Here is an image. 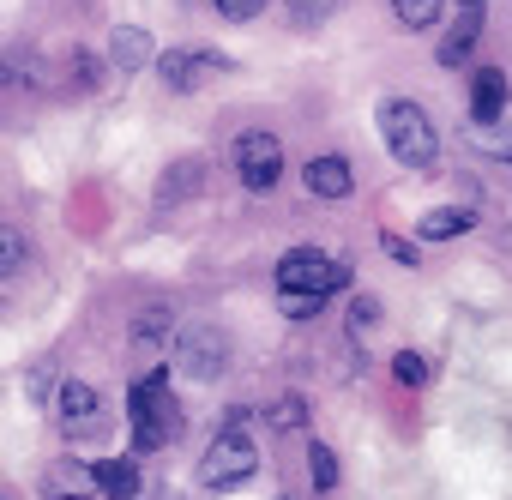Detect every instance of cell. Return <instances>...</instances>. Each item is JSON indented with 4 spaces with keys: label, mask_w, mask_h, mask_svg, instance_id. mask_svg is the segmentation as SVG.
Here are the masks:
<instances>
[{
    "label": "cell",
    "mask_w": 512,
    "mask_h": 500,
    "mask_svg": "<svg viewBox=\"0 0 512 500\" xmlns=\"http://www.w3.org/2000/svg\"><path fill=\"white\" fill-rule=\"evenodd\" d=\"M109 61H115L121 73H139V67L151 61V37H145L139 25H115V31H109Z\"/></svg>",
    "instance_id": "obj_12"
},
{
    "label": "cell",
    "mask_w": 512,
    "mask_h": 500,
    "mask_svg": "<svg viewBox=\"0 0 512 500\" xmlns=\"http://www.w3.org/2000/svg\"><path fill=\"white\" fill-rule=\"evenodd\" d=\"M127 416H133V440H139V452H157V446H169V440L181 434V404L169 398L163 374H145V380H133Z\"/></svg>",
    "instance_id": "obj_2"
},
{
    "label": "cell",
    "mask_w": 512,
    "mask_h": 500,
    "mask_svg": "<svg viewBox=\"0 0 512 500\" xmlns=\"http://www.w3.org/2000/svg\"><path fill=\"white\" fill-rule=\"evenodd\" d=\"M344 284H350V272L338 260H326L320 247H290L278 260V290H290V296H332Z\"/></svg>",
    "instance_id": "obj_4"
},
{
    "label": "cell",
    "mask_w": 512,
    "mask_h": 500,
    "mask_svg": "<svg viewBox=\"0 0 512 500\" xmlns=\"http://www.w3.org/2000/svg\"><path fill=\"white\" fill-rule=\"evenodd\" d=\"M470 223H476L470 205H434V211L416 223V235H422V241H452V235H470Z\"/></svg>",
    "instance_id": "obj_13"
},
{
    "label": "cell",
    "mask_w": 512,
    "mask_h": 500,
    "mask_svg": "<svg viewBox=\"0 0 512 500\" xmlns=\"http://www.w3.org/2000/svg\"><path fill=\"white\" fill-rule=\"evenodd\" d=\"M380 139H386V151H392L404 169H428L434 151H440L434 121H428L422 103H410V97H386V103H380Z\"/></svg>",
    "instance_id": "obj_1"
},
{
    "label": "cell",
    "mask_w": 512,
    "mask_h": 500,
    "mask_svg": "<svg viewBox=\"0 0 512 500\" xmlns=\"http://www.w3.org/2000/svg\"><path fill=\"white\" fill-rule=\"evenodd\" d=\"M0 500H13V494H7V488H0Z\"/></svg>",
    "instance_id": "obj_31"
},
{
    "label": "cell",
    "mask_w": 512,
    "mask_h": 500,
    "mask_svg": "<svg viewBox=\"0 0 512 500\" xmlns=\"http://www.w3.org/2000/svg\"><path fill=\"white\" fill-rule=\"evenodd\" d=\"M193 181H199V163L169 169V175H163V205H169V199H187V193H193Z\"/></svg>",
    "instance_id": "obj_22"
},
{
    "label": "cell",
    "mask_w": 512,
    "mask_h": 500,
    "mask_svg": "<svg viewBox=\"0 0 512 500\" xmlns=\"http://www.w3.org/2000/svg\"><path fill=\"white\" fill-rule=\"evenodd\" d=\"M223 67H229V61H223V55H211V49H169V55L157 61L163 85H169V91H181V97H187V91H199L205 79H217Z\"/></svg>",
    "instance_id": "obj_7"
},
{
    "label": "cell",
    "mask_w": 512,
    "mask_h": 500,
    "mask_svg": "<svg viewBox=\"0 0 512 500\" xmlns=\"http://www.w3.org/2000/svg\"><path fill=\"white\" fill-rule=\"evenodd\" d=\"M253 470H260V446H253L241 428H223V434L205 446V458H199V482H205V488H241Z\"/></svg>",
    "instance_id": "obj_3"
},
{
    "label": "cell",
    "mask_w": 512,
    "mask_h": 500,
    "mask_svg": "<svg viewBox=\"0 0 512 500\" xmlns=\"http://www.w3.org/2000/svg\"><path fill=\"white\" fill-rule=\"evenodd\" d=\"M97 410H103V398H97L91 380H61V422H67V434H85L97 422Z\"/></svg>",
    "instance_id": "obj_9"
},
{
    "label": "cell",
    "mask_w": 512,
    "mask_h": 500,
    "mask_svg": "<svg viewBox=\"0 0 512 500\" xmlns=\"http://www.w3.org/2000/svg\"><path fill=\"white\" fill-rule=\"evenodd\" d=\"M43 494H49V500H91V494H97V476H91L85 464H73V458H55L49 476H43Z\"/></svg>",
    "instance_id": "obj_10"
},
{
    "label": "cell",
    "mask_w": 512,
    "mask_h": 500,
    "mask_svg": "<svg viewBox=\"0 0 512 500\" xmlns=\"http://www.w3.org/2000/svg\"><path fill=\"white\" fill-rule=\"evenodd\" d=\"M338 7H344V0H290V19L296 25H326Z\"/></svg>",
    "instance_id": "obj_19"
},
{
    "label": "cell",
    "mask_w": 512,
    "mask_h": 500,
    "mask_svg": "<svg viewBox=\"0 0 512 500\" xmlns=\"http://www.w3.org/2000/svg\"><path fill=\"white\" fill-rule=\"evenodd\" d=\"M25 266V235L19 229H0V278Z\"/></svg>",
    "instance_id": "obj_21"
},
{
    "label": "cell",
    "mask_w": 512,
    "mask_h": 500,
    "mask_svg": "<svg viewBox=\"0 0 512 500\" xmlns=\"http://www.w3.org/2000/svg\"><path fill=\"white\" fill-rule=\"evenodd\" d=\"M386 254H392L398 266H416V247H410V241H398V235H386Z\"/></svg>",
    "instance_id": "obj_28"
},
{
    "label": "cell",
    "mask_w": 512,
    "mask_h": 500,
    "mask_svg": "<svg viewBox=\"0 0 512 500\" xmlns=\"http://www.w3.org/2000/svg\"><path fill=\"white\" fill-rule=\"evenodd\" d=\"M278 308H284L290 320H314V314L326 308V296H290V290H278Z\"/></svg>",
    "instance_id": "obj_24"
},
{
    "label": "cell",
    "mask_w": 512,
    "mask_h": 500,
    "mask_svg": "<svg viewBox=\"0 0 512 500\" xmlns=\"http://www.w3.org/2000/svg\"><path fill=\"white\" fill-rule=\"evenodd\" d=\"M308 422V410L296 404V398H284V404H272V428H302Z\"/></svg>",
    "instance_id": "obj_26"
},
{
    "label": "cell",
    "mask_w": 512,
    "mask_h": 500,
    "mask_svg": "<svg viewBox=\"0 0 512 500\" xmlns=\"http://www.w3.org/2000/svg\"><path fill=\"white\" fill-rule=\"evenodd\" d=\"M458 7H464V13H482V0H458Z\"/></svg>",
    "instance_id": "obj_29"
},
{
    "label": "cell",
    "mask_w": 512,
    "mask_h": 500,
    "mask_svg": "<svg viewBox=\"0 0 512 500\" xmlns=\"http://www.w3.org/2000/svg\"><path fill=\"white\" fill-rule=\"evenodd\" d=\"M476 151L482 157H500V163H512V127H476Z\"/></svg>",
    "instance_id": "obj_17"
},
{
    "label": "cell",
    "mask_w": 512,
    "mask_h": 500,
    "mask_svg": "<svg viewBox=\"0 0 512 500\" xmlns=\"http://www.w3.org/2000/svg\"><path fill=\"white\" fill-rule=\"evenodd\" d=\"M302 181H308V193H314V199H344V193L356 187V175H350V163H344V157H314V163L302 169Z\"/></svg>",
    "instance_id": "obj_11"
},
{
    "label": "cell",
    "mask_w": 512,
    "mask_h": 500,
    "mask_svg": "<svg viewBox=\"0 0 512 500\" xmlns=\"http://www.w3.org/2000/svg\"><path fill=\"white\" fill-rule=\"evenodd\" d=\"M506 97H512V91H506V73H500V67H482V73L470 79V121H476V127H494L500 109H506Z\"/></svg>",
    "instance_id": "obj_8"
},
{
    "label": "cell",
    "mask_w": 512,
    "mask_h": 500,
    "mask_svg": "<svg viewBox=\"0 0 512 500\" xmlns=\"http://www.w3.org/2000/svg\"><path fill=\"white\" fill-rule=\"evenodd\" d=\"M476 25H482L476 13H464V19L452 25V37L434 49V55H440V67H464V61H470V49H476Z\"/></svg>",
    "instance_id": "obj_15"
},
{
    "label": "cell",
    "mask_w": 512,
    "mask_h": 500,
    "mask_svg": "<svg viewBox=\"0 0 512 500\" xmlns=\"http://www.w3.org/2000/svg\"><path fill=\"white\" fill-rule=\"evenodd\" d=\"M392 374H398L404 386H428V362H422L416 350H398V356H392Z\"/></svg>",
    "instance_id": "obj_23"
},
{
    "label": "cell",
    "mask_w": 512,
    "mask_h": 500,
    "mask_svg": "<svg viewBox=\"0 0 512 500\" xmlns=\"http://www.w3.org/2000/svg\"><path fill=\"white\" fill-rule=\"evenodd\" d=\"M308 464H314V488H338V458H332V446H308Z\"/></svg>",
    "instance_id": "obj_20"
},
{
    "label": "cell",
    "mask_w": 512,
    "mask_h": 500,
    "mask_svg": "<svg viewBox=\"0 0 512 500\" xmlns=\"http://www.w3.org/2000/svg\"><path fill=\"white\" fill-rule=\"evenodd\" d=\"M163 332H169V308H145L139 320H133V338L151 350V344H163Z\"/></svg>",
    "instance_id": "obj_18"
},
{
    "label": "cell",
    "mask_w": 512,
    "mask_h": 500,
    "mask_svg": "<svg viewBox=\"0 0 512 500\" xmlns=\"http://www.w3.org/2000/svg\"><path fill=\"white\" fill-rule=\"evenodd\" d=\"M392 13H398L404 31H428V25L446 13V0H392Z\"/></svg>",
    "instance_id": "obj_16"
},
{
    "label": "cell",
    "mask_w": 512,
    "mask_h": 500,
    "mask_svg": "<svg viewBox=\"0 0 512 500\" xmlns=\"http://www.w3.org/2000/svg\"><path fill=\"white\" fill-rule=\"evenodd\" d=\"M211 7H217L223 19H235V25H241V19H260V7H266V0H211Z\"/></svg>",
    "instance_id": "obj_25"
},
{
    "label": "cell",
    "mask_w": 512,
    "mask_h": 500,
    "mask_svg": "<svg viewBox=\"0 0 512 500\" xmlns=\"http://www.w3.org/2000/svg\"><path fill=\"white\" fill-rule=\"evenodd\" d=\"M0 79H7V61H0Z\"/></svg>",
    "instance_id": "obj_30"
},
{
    "label": "cell",
    "mask_w": 512,
    "mask_h": 500,
    "mask_svg": "<svg viewBox=\"0 0 512 500\" xmlns=\"http://www.w3.org/2000/svg\"><path fill=\"white\" fill-rule=\"evenodd\" d=\"M235 175H241V187L247 193H272L278 187V175H284V145H278V133H241L235 139Z\"/></svg>",
    "instance_id": "obj_6"
},
{
    "label": "cell",
    "mask_w": 512,
    "mask_h": 500,
    "mask_svg": "<svg viewBox=\"0 0 512 500\" xmlns=\"http://www.w3.org/2000/svg\"><path fill=\"white\" fill-rule=\"evenodd\" d=\"M374 320H380V302H374V296L350 302V332H362V326H374Z\"/></svg>",
    "instance_id": "obj_27"
},
{
    "label": "cell",
    "mask_w": 512,
    "mask_h": 500,
    "mask_svg": "<svg viewBox=\"0 0 512 500\" xmlns=\"http://www.w3.org/2000/svg\"><path fill=\"white\" fill-rule=\"evenodd\" d=\"M175 362H181V374L187 380H223V368H229V332H217V326H181L175 332Z\"/></svg>",
    "instance_id": "obj_5"
},
{
    "label": "cell",
    "mask_w": 512,
    "mask_h": 500,
    "mask_svg": "<svg viewBox=\"0 0 512 500\" xmlns=\"http://www.w3.org/2000/svg\"><path fill=\"white\" fill-rule=\"evenodd\" d=\"M91 476H97V494H109V500H139V464H133V458H103Z\"/></svg>",
    "instance_id": "obj_14"
}]
</instances>
